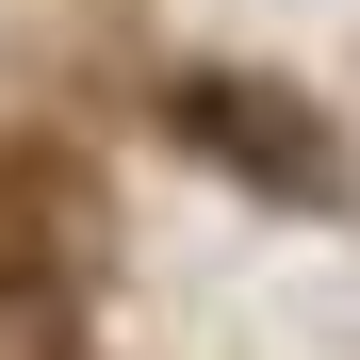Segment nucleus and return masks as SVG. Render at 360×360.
I'll list each match as a JSON object with an SVG mask.
<instances>
[{
  "instance_id": "f257e3e1",
  "label": "nucleus",
  "mask_w": 360,
  "mask_h": 360,
  "mask_svg": "<svg viewBox=\"0 0 360 360\" xmlns=\"http://www.w3.org/2000/svg\"><path fill=\"white\" fill-rule=\"evenodd\" d=\"M164 115H180V148H197V164L262 180V197H295V213H328V197H344V148H328V115L295 98V82H246V66H197V82H180Z\"/></svg>"
},
{
  "instance_id": "f03ea898",
  "label": "nucleus",
  "mask_w": 360,
  "mask_h": 360,
  "mask_svg": "<svg viewBox=\"0 0 360 360\" xmlns=\"http://www.w3.org/2000/svg\"><path fill=\"white\" fill-rule=\"evenodd\" d=\"M82 262H98L82 148H0V295H82Z\"/></svg>"
},
{
  "instance_id": "7ed1b4c3",
  "label": "nucleus",
  "mask_w": 360,
  "mask_h": 360,
  "mask_svg": "<svg viewBox=\"0 0 360 360\" xmlns=\"http://www.w3.org/2000/svg\"><path fill=\"white\" fill-rule=\"evenodd\" d=\"M0 360H82V295H0Z\"/></svg>"
}]
</instances>
